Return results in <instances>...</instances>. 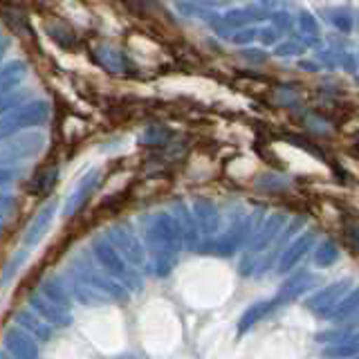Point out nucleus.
<instances>
[{
    "mask_svg": "<svg viewBox=\"0 0 359 359\" xmlns=\"http://www.w3.org/2000/svg\"><path fill=\"white\" fill-rule=\"evenodd\" d=\"M52 218H54V205H48L45 207L39 216H36V220H34L32 224H29V229H27V233H25V245H34V243H39L41 238H43V233L48 231V227L52 224Z\"/></svg>",
    "mask_w": 359,
    "mask_h": 359,
    "instance_id": "7",
    "label": "nucleus"
},
{
    "mask_svg": "<svg viewBox=\"0 0 359 359\" xmlns=\"http://www.w3.org/2000/svg\"><path fill=\"white\" fill-rule=\"evenodd\" d=\"M276 301H263V303H256V306H252L250 310H247L243 317H241V323H238V330L241 332H247L252 328V325H256L258 321H263L269 312L274 310Z\"/></svg>",
    "mask_w": 359,
    "mask_h": 359,
    "instance_id": "8",
    "label": "nucleus"
},
{
    "mask_svg": "<svg viewBox=\"0 0 359 359\" xmlns=\"http://www.w3.org/2000/svg\"><path fill=\"white\" fill-rule=\"evenodd\" d=\"M97 180H99V173H88L86 180H81V184L76 187V191L70 196V202H67V207H65V216H72L74 211H79L83 205H86V200L90 198V194H93V189L97 187Z\"/></svg>",
    "mask_w": 359,
    "mask_h": 359,
    "instance_id": "5",
    "label": "nucleus"
},
{
    "mask_svg": "<svg viewBox=\"0 0 359 359\" xmlns=\"http://www.w3.org/2000/svg\"><path fill=\"white\" fill-rule=\"evenodd\" d=\"M332 261H337V247L332 243H323L317 254V265H330Z\"/></svg>",
    "mask_w": 359,
    "mask_h": 359,
    "instance_id": "11",
    "label": "nucleus"
},
{
    "mask_svg": "<svg viewBox=\"0 0 359 359\" xmlns=\"http://www.w3.org/2000/svg\"><path fill=\"white\" fill-rule=\"evenodd\" d=\"M11 207V198L9 196H0V209H7Z\"/></svg>",
    "mask_w": 359,
    "mask_h": 359,
    "instance_id": "13",
    "label": "nucleus"
},
{
    "mask_svg": "<svg viewBox=\"0 0 359 359\" xmlns=\"http://www.w3.org/2000/svg\"><path fill=\"white\" fill-rule=\"evenodd\" d=\"M7 48H9V39H0V56H3L5 52H7Z\"/></svg>",
    "mask_w": 359,
    "mask_h": 359,
    "instance_id": "14",
    "label": "nucleus"
},
{
    "mask_svg": "<svg viewBox=\"0 0 359 359\" xmlns=\"http://www.w3.org/2000/svg\"><path fill=\"white\" fill-rule=\"evenodd\" d=\"M346 285L348 283H337L328 290H323V292H317L310 301H308V308L312 312H319V314H330L332 308L339 303V299L346 294Z\"/></svg>",
    "mask_w": 359,
    "mask_h": 359,
    "instance_id": "4",
    "label": "nucleus"
},
{
    "mask_svg": "<svg viewBox=\"0 0 359 359\" xmlns=\"http://www.w3.org/2000/svg\"><path fill=\"white\" fill-rule=\"evenodd\" d=\"M312 243H314V236H312L310 231L301 233L299 238L283 252V256H280V261H278V272H280V274H287L290 269L294 267V265L301 261V258L308 254V250L312 247Z\"/></svg>",
    "mask_w": 359,
    "mask_h": 359,
    "instance_id": "3",
    "label": "nucleus"
},
{
    "mask_svg": "<svg viewBox=\"0 0 359 359\" xmlns=\"http://www.w3.org/2000/svg\"><path fill=\"white\" fill-rule=\"evenodd\" d=\"M50 117V106L48 101H32V104L20 106L18 110L9 112L3 119H0V140L11 137L25 128L32 126H41Z\"/></svg>",
    "mask_w": 359,
    "mask_h": 359,
    "instance_id": "1",
    "label": "nucleus"
},
{
    "mask_svg": "<svg viewBox=\"0 0 359 359\" xmlns=\"http://www.w3.org/2000/svg\"><path fill=\"white\" fill-rule=\"evenodd\" d=\"M45 146L43 135H25V137H16L9 144H3V153L5 157H29V155H39Z\"/></svg>",
    "mask_w": 359,
    "mask_h": 359,
    "instance_id": "2",
    "label": "nucleus"
},
{
    "mask_svg": "<svg viewBox=\"0 0 359 359\" xmlns=\"http://www.w3.org/2000/svg\"><path fill=\"white\" fill-rule=\"evenodd\" d=\"M14 177H16L14 168H3V166H0V184H9Z\"/></svg>",
    "mask_w": 359,
    "mask_h": 359,
    "instance_id": "12",
    "label": "nucleus"
},
{
    "mask_svg": "<svg viewBox=\"0 0 359 359\" xmlns=\"http://www.w3.org/2000/svg\"><path fill=\"white\" fill-rule=\"evenodd\" d=\"M310 283H312V276H310L308 272L294 274V276H292L283 287H280L278 297H276V303H285V301H292V299L301 297L303 292L308 290V285H310Z\"/></svg>",
    "mask_w": 359,
    "mask_h": 359,
    "instance_id": "6",
    "label": "nucleus"
},
{
    "mask_svg": "<svg viewBox=\"0 0 359 359\" xmlns=\"http://www.w3.org/2000/svg\"><path fill=\"white\" fill-rule=\"evenodd\" d=\"M22 72H25V63H9L3 67V72H0V97L20 83Z\"/></svg>",
    "mask_w": 359,
    "mask_h": 359,
    "instance_id": "9",
    "label": "nucleus"
},
{
    "mask_svg": "<svg viewBox=\"0 0 359 359\" xmlns=\"http://www.w3.org/2000/svg\"><path fill=\"white\" fill-rule=\"evenodd\" d=\"M56 177H59V171L56 168H48V171H41L36 177H34V184H32V194H39V196H45L50 194Z\"/></svg>",
    "mask_w": 359,
    "mask_h": 359,
    "instance_id": "10",
    "label": "nucleus"
}]
</instances>
